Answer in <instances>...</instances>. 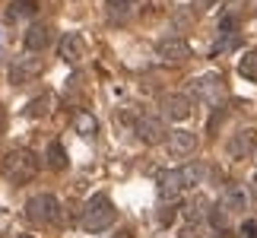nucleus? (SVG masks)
<instances>
[{
	"mask_svg": "<svg viewBox=\"0 0 257 238\" xmlns=\"http://www.w3.org/2000/svg\"><path fill=\"white\" fill-rule=\"evenodd\" d=\"M241 235L244 238H257V219H244L241 222Z\"/></svg>",
	"mask_w": 257,
	"mask_h": 238,
	"instance_id": "b1692460",
	"label": "nucleus"
},
{
	"mask_svg": "<svg viewBox=\"0 0 257 238\" xmlns=\"http://www.w3.org/2000/svg\"><path fill=\"white\" fill-rule=\"evenodd\" d=\"M238 73H241L244 79H251V83H257V51H244V54H241Z\"/></svg>",
	"mask_w": 257,
	"mask_h": 238,
	"instance_id": "a211bd4d",
	"label": "nucleus"
},
{
	"mask_svg": "<svg viewBox=\"0 0 257 238\" xmlns=\"http://www.w3.org/2000/svg\"><path fill=\"white\" fill-rule=\"evenodd\" d=\"M111 238H134V229H121V232L111 235Z\"/></svg>",
	"mask_w": 257,
	"mask_h": 238,
	"instance_id": "bb28decb",
	"label": "nucleus"
},
{
	"mask_svg": "<svg viewBox=\"0 0 257 238\" xmlns=\"http://www.w3.org/2000/svg\"><path fill=\"white\" fill-rule=\"evenodd\" d=\"M156 54L162 57V61H187L191 57V45L184 42V38H162L159 45H156Z\"/></svg>",
	"mask_w": 257,
	"mask_h": 238,
	"instance_id": "f8f14e48",
	"label": "nucleus"
},
{
	"mask_svg": "<svg viewBox=\"0 0 257 238\" xmlns=\"http://www.w3.org/2000/svg\"><path fill=\"white\" fill-rule=\"evenodd\" d=\"M200 181V165H181V168H169L159 175V197L162 200H175L181 191L194 187Z\"/></svg>",
	"mask_w": 257,
	"mask_h": 238,
	"instance_id": "7ed1b4c3",
	"label": "nucleus"
},
{
	"mask_svg": "<svg viewBox=\"0 0 257 238\" xmlns=\"http://www.w3.org/2000/svg\"><path fill=\"white\" fill-rule=\"evenodd\" d=\"M181 238H197V225H184V229H181Z\"/></svg>",
	"mask_w": 257,
	"mask_h": 238,
	"instance_id": "a878e982",
	"label": "nucleus"
},
{
	"mask_svg": "<svg viewBox=\"0 0 257 238\" xmlns=\"http://www.w3.org/2000/svg\"><path fill=\"white\" fill-rule=\"evenodd\" d=\"M4 131H7V111L0 108V134H4Z\"/></svg>",
	"mask_w": 257,
	"mask_h": 238,
	"instance_id": "cd10ccee",
	"label": "nucleus"
},
{
	"mask_svg": "<svg viewBox=\"0 0 257 238\" xmlns=\"http://www.w3.org/2000/svg\"><path fill=\"white\" fill-rule=\"evenodd\" d=\"M38 168H42V159H38L32 150H26V146L10 150L4 156V162H0V172H4V178L10 184H29L38 175Z\"/></svg>",
	"mask_w": 257,
	"mask_h": 238,
	"instance_id": "f257e3e1",
	"label": "nucleus"
},
{
	"mask_svg": "<svg viewBox=\"0 0 257 238\" xmlns=\"http://www.w3.org/2000/svg\"><path fill=\"white\" fill-rule=\"evenodd\" d=\"M165 134H169V127H165V121H162V117H156V114H143L140 121H137V140L146 143V146L162 143Z\"/></svg>",
	"mask_w": 257,
	"mask_h": 238,
	"instance_id": "6e6552de",
	"label": "nucleus"
},
{
	"mask_svg": "<svg viewBox=\"0 0 257 238\" xmlns=\"http://www.w3.org/2000/svg\"><path fill=\"white\" fill-rule=\"evenodd\" d=\"M248 203H251V197H248V191L244 187H229L222 197H219V210L229 216V213H241V210H248Z\"/></svg>",
	"mask_w": 257,
	"mask_h": 238,
	"instance_id": "ddd939ff",
	"label": "nucleus"
},
{
	"mask_svg": "<svg viewBox=\"0 0 257 238\" xmlns=\"http://www.w3.org/2000/svg\"><path fill=\"white\" fill-rule=\"evenodd\" d=\"M210 222H213V229H225V225H229V216H225L219 206H213V210H210Z\"/></svg>",
	"mask_w": 257,
	"mask_h": 238,
	"instance_id": "4be33fe9",
	"label": "nucleus"
},
{
	"mask_svg": "<svg viewBox=\"0 0 257 238\" xmlns=\"http://www.w3.org/2000/svg\"><path fill=\"white\" fill-rule=\"evenodd\" d=\"M191 92L200 98V102H206L210 108L219 105V98L225 95V83L219 73H203V76H194L191 79Z\"/></svg>",
	"mask_w": 257,
	"mask_h": 238,
	"instance_id": "39448f33",
	"label": "nucleus"
},
{
	"mask_svg": "<svg viewBox=\"0 0 257 238\" xmlns=\"http://www.w3.org/2000/svg\"><path fill=\"white\" fill-rule=\"evenodd\" d=\"M45 165L51 168V172H64V168H67V153H64V146L57 143V140H51V143H48Z\"/></svg>",
	"mask_w": 257,
	"mask_h": 238,
	"instance_id": "2eb2a0df",
	"label": "nucleus"
},
{
	"mask_svg": "<svg viewBox=\"0 0 257 238\" xmlns=\"http://www.w3.org/2000/svg\"><path fill=\"white\" fill-rule=\"evenodd\" d=\"M35 10H38L35 0H13L10 10H7V16L10 19H26V16H35Z\"/></svg>",
	"mask_w": 257,
	"mask_h": 238,
	"instance_id": "f3484780",
	"label": "nucleus"
},
{
	"mask_svg": "<svg viewBox=\"0 0 257 238\" xmlns=\"http://www.w3.org/2000/svg\"><path fill=\"white\" fill-rule=\"evenodd\" d=\"M159 108H162V117H169V121H187L194 105L184 92H169V95H162Z\"/></svg>",
	"mask_w": 257,
	"mask_h": 238,
	"instance_id": "1a4fd4ad",
	"label": "nucleus"
},
{
	"mask_svg": "<svg viewBox=\"0 0 257 238\" xmlns=\"http://www.w3.org/2000/svg\"><path fill=\"white\" fill-rule=\"evenodd\" d=\"M45 73V61L42 57H19V61L10 67V83L13 86H26L32 83V79H38Z\"/></svg>",
	"mask_w": 257,
	"mask_h": 238,
	"instance_id": "0eeeda50",
	"label": "nucleus"
},
{
	"mask_svg": "<svg viewBox=\"0 0 257 238\" xmlns=\"http://www.w3.org/2000/svg\"><path fill=\"white\" fill-rule=\"evenodd\" d=\"M175 210H178V206H165V210L159 213V216H162V222H165V225H172V222H175Z\"/></svg>",
	"mask_w": 257,
	"mask_h": 238,
	"instance_id": "393cba45",
	"label": "nucleus"
},
{
	"mask_svg": "<svg viewBox=\"0 0 257 238\" xmlns=\"http://www.w3.org/2000/svg\"><path fill=\"white\" fill-rule=\"evenodd\" d=\"M219 35H222V42H216V54L232 51V48L238 45V29H232V32H219Z\"/></svg>",
	"mask_w": 257,
	"mask_h": 238,
	"instance_id": "aec40b11",
	"label": "nucleus"
},
{
	"mask_svg": "<svg viewBox=\"0 0 257 238\" xmlns=\"http://www.w3.org/2000/svg\"><path fill=\"white\" fill-rule=\"evenodd\" d=\"M108 7H111L114 13H131L137 7V0H108Z\"/></svg>",
	"mask_w": 257,
	"mask_h": 238,
	"instance_id": "5701e85b",
	"label": "nucleus"
},
{
	"mask_svg": "<svg viewBox=\"0 0 257 238\" xmlns=\"http://www.w3.org/2000/svg\"><path fill=\"white\" fill-rule=\"evenodd\" d=\"M254 146H257V131H254V127H241V131H235L229 137L225 153H229V159H244Z\"/></svg>",
	"mask_w": 257,
	"mask_h": 238,
	"instance_id": "9d476101",
	"label": "nucleus"
},
{
	"mask_svg": "<svg viewBox=\"0 0 257 238\" xmlns=\"http://www.w3.org/2000/svg\"><path fill=\"white\" fill-rule=\"evenodd\" d=\"M73 127H76V134H83V137H92V134L98 131L95 117L89 114V111H76V117H73Z\"/></svg>",
	"mask_w": 257,
	"mask_h": 238,
	"instance_id": "6ab92c4d",
	"label": "nucleus"
},
{
	"mask_svg": "<svg viewBox=\"0 0 257 238\" xmlns=\"http://www.w3.org/2000/svg\"><path fill=\"white\" fill-rule=\"evenodd\" d=\"M51 105H54V95L51 92H42V95H35L32 102L26 105V114L29 117H45V114H51Z\"/></svg>",
	"mask_w": 257,
	"mask_h": 238,
	"instance_id": "dca6fc26",
	"label": "nucleus"
},
{
	"mask_svg": "<svg viewBox=\"0 0 257 238\" xmlns=\"http://www.w3.org/2000/svg\"><path fill=\"white\" fill-rule=\"evenodd\" d=\"M200 206H203V200H200V197H194V200L184 206V216L191 219V225H197V219L203 216V210H200Z\"/></svg>",
	"mask_w": 257,
	"mask_h": 238,
	"instance_id": "412c9836",
	"label": "nucleus"
},
{
	"mask_svg": "<svg viewBox=\"0 0 257 238\" xmlns=\"http://www.w3.org/2000/svg\"><path fill=\"white\" fill-rule=\"evenodd\" d=\"M114 203L108 194H92L89 200L83 203V213H80V225L86 232H105L108 225L114 222Z\"/></svg>",
	"mask_w": 257,
	"mask_h": 238,
	"instance_id": "f03ea898",
	"label": "nucleus"
},
{
	"mask_svg": "<svg viewBox=\"0 0 257 238\" xmlns=\"http://www.w3.org/2000/svg\"><path fill=\"white\" fill-rule=\"evenodd\" d=\"M19 238H35V235H19Z\"/></svg>",
	"mask_w": 257,
	"mask_h": 238,
	"instance_id": "c85d7f7f",
	"label": "nucleus"
},
{
	"mask_svg": "<svg viewBox=\"0 0 257 238\" xmlns=\"http://www.w3.org/2000/svg\"><path fill=\"white\" fill-rule=\"evenodd\" d=\"M51 26L48 23H32L26 29V48L29 51H45L48 45H51Z\"/></svg>",
	"mask_w": 257,
	"mask_h": 238,
	"instance_id": "4468645a",
	"label": "nucleus"
},
{
	"mask_svg": "<svg viewBox=\"0 0 257 238\" xmlns=\"http://www.w3.org/2000/svg\"><path fill=\"white\" fill-rule=\"evenodd\" d=\"M26 219L32 222V225H54L57 219H61V203H57V197L54 194H35V197H29V203H26Z\"/></svg>",
	"mask_w": 257,
	"mask_h": 238,
	"instance_id": "20e7f679",
	"label": "nucleus"
},
{
	"mask_svg": "<svg viewBox=\"0 0 257 238\" xmlns=\"http://www.w3.org/2000/svg\"><path fill=\"white\" fill-rule=\"evenodd\" d=\"M57 51H61V61L64 64L76 67V64H83L86 57H89V45H86V38L80 32H67L61 38V45H57Z\"/></svg>",
	"mask_w": 257,
	"mask_h": 238,
	"instance_id": "423d86ee",
	"label": "nucleus"
},
{
	"mask_svg": "<svg viewBox=\"0 0 257 238\" xmlns=\"http://www.w3.org/2000/svg\"><path fill=\"white\" fill-rule=\"evenodd\" d=\"M197 153V134L194 131H169V156L187 159Z\"/></svg>",
	"mask_w": 257,
	"mask_h": 238,
	"instance_id": "9b49d317",
	"label": "nucleus"
}]
</instances>
